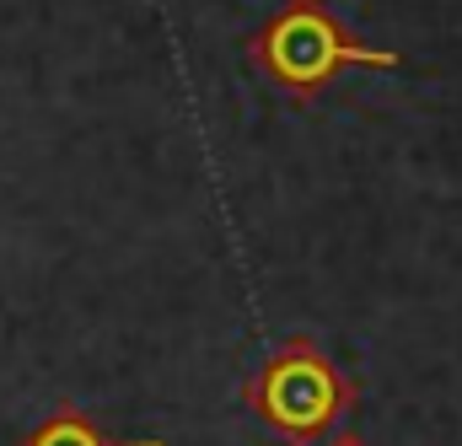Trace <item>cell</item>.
Wrapping results in <instances>:
<instances>
[{"instance_id": "1", "label": "cell", "mask_w": 462, "mask_h": 446, "mask_svg": "<svg viewBox=\"0 0 462 446\" xmlns=\"http://www.w3.org/2000/svg\"><path fill=\"white\" fill-rule=\"evenodd\" d=\"M247 60L296 103H312L339 70H398L403 54L371 49L339 22L328 0H285L253 38Z\"/></svg>"}, {"instance_id": "4", "label": "cell", "mask_w": 462, "mask_h": 446, "mask_svg": "<svg viewBox=\"0 0 462 446\" xmlns=\"http://www.w3.org/2000/svg\"><path fill=\"white\" fill-rule=\"evenodd\" d=\"M328 446H365V441H360V436H334Z\"/></svg>"}, {"instance_id": "3", "label": "cell", "mask_w": 462, "mask_h": 446, "mask_svg": "<svg viewBox=\"0 0 462 446\" xmlns=\"http://www.w3.org/2000/svg\"><path fill=\"white\" fill-rule=\"evenodd\" d=\"M22 446H167V441H114L81 409H60V414H49Z\"/></svg>"}, {"instance_id": "2", "label": "cell", "mask_w": 462, "mask_h": 446, "mask_svg": "<svg viewBox=\"0 0 462 446\" xmlns=\"http://www.w3.org/2000/svg\"><path fill=\"white\" fill-rule=\"evenodd\" d=\"M349 404H355V382L312 339H291L247 382V409L274 436H285V441H318V436H328Z\"/></svg>"}]
</instances>
